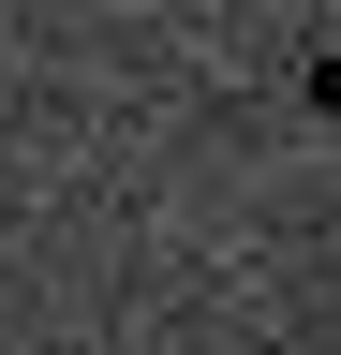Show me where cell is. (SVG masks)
<instances>
[{
    "label": "cell",
    "instance_id": "obj_1",
    "mask_svg": "<svg viewBox=\"0 0 341 355\" xmlns=\"http://www.w3.org/2000/svg\"><path fill=\"white\" fill-rule=\"evenodd\" d=\"M326 104H341V30H326Z\"/></svg>",
    "mask_w": 341,
    "mask_h": 355
}]
</instances>
